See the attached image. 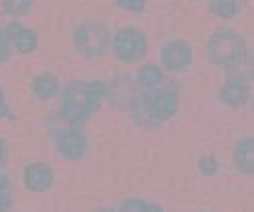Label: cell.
<instances>
[{
  "label": "cell",
  "mask_w": 254,
  "mask_h": 212,
  "mask_svg": "<svg viewBox=\"0 0 254 212\" xmlns=\"http://www.w3.org/2000/svg\"><path fill=\"white\" fill-rule=\"evenodd\" d=\"M106 94V86L102 82L90 80V82H70L62 94V106L58 110V116L62 122L70 126H82L102 104Z\"/></svg>",
  "instance_id": "cell-1"
},
{
  "label": "cell",
  "mask_w": 254,
  "mask_h": 212,
  "mask_svg": "<svg viewBox=\"0 0 254 212\" xmlns=\"http://www.w3.org/2000/svg\"><path fill=\"white\" fill-rule=\"evenodd\" d=\"M206 56L212 64L232 72L246 58V44L242 36L232 30H216L208 36Z\"/></svg>",
  "instance_id": "cell-2"
},
{
  "label": "cell",
  "mask_w": 254,
  "mask_h": 212,
  "mask_svg": "<svg viewBox=\"0 0 254 212\" xmlns=\"http://www.w3.org/2000/svg\"><path fill=\"white\" fill-rule=\"evenodd\" d=\"M144 96V112L146 120L164 122L172 118L178 110V94L174 88H160V90H146Z\"/></svg>",
  "instance_id": "cell-3"
},
{
  "label": "cell",
  "mask_w": 254,
  "mask_h": 212,
  "mask_svg": "<svg viewBox=\"0 0 254 212\" xmlns=\"http://www.w3.org/2000/svg\"><path fill=\"white\" fill-rule=\"evenodd\" d=\"M148 50V38L138 28H122L114 36V54L120 62H136Z\"/></svg>",
  "instance_id": "cell-4"
},
{
  "label": "cell",
  "mask_w": 254,
  "mask_h": 212,
  "mask_svg": "<svg viewBox=\"0 0 254 212\" xmlns=\"http://www.w3.org/2000/svg\"><path fill=\"white\" fill-rule=\"evenodd\" d=\"M106 40H108V34L100 22H84L74 32V46L78 54L88 60L98 58L104 52Z\"/></svg>",
  "instance_id": "cell-5"
},
{
  "label": "cell",
  "mask_w": 254,
  "mask_h": 212,
  "mask_svg": "<svg viewBox=\"0 0 254 212\" xmlns=\"http://www.w3.org/2000/svg\"><path fill=\"white\" fill-rule=\"evenodd\" d=\"M54 144H56L58 154L66 160H80L88 148L86 136L76 128H66V130L56 132Z\"/></svg>",
  "instance_id": "cell-6"
},
{
  "label": "cell",
  "mask_w": 254,
  "mask_h": 212,
  "mask_svg": "<svg viewBox=\"0 0 254 212\" xmlns=\"http://www.w3.org/2000/svg\"><path fill=\"white\" fill-rule=\"evenodd\" d=\"M160 60L166 70H184L192 62V48L184 40H172L164 44L160 52Z\"/></svg>",
  "instance_id": "cell-7"
},
{
  "label": "cell",
  "mask_w": 254,
  "mask_h": 212,
  "mask_svg": "<svg viewBox=\"0 0 254 212\" xmlns=\"http://www.w3.org/2000/svg\"><path fill=\"white\" fill-rule=\"evenodd\" d=\"M4 36H6V40H8L10 50L14 48V50L20 52V54H30V52H34L36 46H38V36H36V32L30 30V28H26V26L20 24V22H10V24L4 28Z\"/></svg>",
  "instance_id": "cell-8"
},
{
  "label": "cell",
  "mask_w": 254,
  "mask_h": 212,
  "mask_svg": "<svg viewBox=\"0 0 254 212\" xmlns=\"http://www.w3.org/2000/svg\"><path fill=\"white\" fill-rule=\"evenodd\" d=\"M54 172L44 162H32L24 168V186L32 192H44L52 186Z\"/></svg>",
  "instance_id": "cell-9"
},
{
  "label": "cell",
  "mask_w": 254,
  "mask_h": 212,
  "mask_svg": "<svg viewBox=\"0 0 254 212\" xmlns=\"http://www.w3.org/2000/svg\"><path fill=\"white\" fill-rule=\"evenodd\" d=\"M220 98L232 108H242L250 98V86L244 78H230L222 84Z\"/></svg>",
  "instance_id": "cell-10"
},
{
  "label": "cell",
  "mask_w": 254,
  "mask_h": 212,
  "mask_svg": "<svg viewBox=\"0 0 254 212\" xmlns=\"http://www.w3.org/2000/svg\"><path fill=\"white\" fill-rule=\"evenodd\" d=\"M234 164L242 174H252L254 170V142L252 136L242 138L234 148Z\"/></svg>",
  "instance_id": "cell-11"
},
{
  "label": "cell",
  "mask_w": 254,
  "mask_h": 212,
  "mask_svg": "<svg viewBox=\"0 0 254 212\" xmlns=\"http://www.w3.org/2000/svg\"><path fill=\"white\" fill-rule=\"evenodd\" d=\"M32 92L40 100L54 98L58 94V80H56V76L50 74V72H42V74L34 76V80H32Z\"/></svg>",
  "instance_id": "cell-12"
},
{
  "label": "cell",
  "mask_w": 254,
  "mask_h": 212,
  "mask_svg": "<svg viewBox=\"0 0 254 212\" xmlns=\"http://www.w3.org/2000/svg\"><path fill=\"white\" fill-rule=\"evenodd\" d=\"M160 82H164V74L162 70L154 64H146L138 70V84L144 88V90H154Z\"/></svg>",
  "instance_id": "cell-13"
},
{
  "label": "cell",
  "mask_w": 254,
  "mask_h": 212,
  "mask_svg": "<svg viewBox=\"0 0 254 212\" xmlns=\"http://www.w3.org/2000/svg\"><path fill=\"white\" fill-rule=\"evenodd\" d=\"M240 8H242V2H238V0H214V2H208V10L222 18L234 16Z\"/></svg>",
  "instance_id": "cell-14"
},
{
  "label": "cell",
  "mask_w": 254,
  "mask_h": 212,
  "mask_svg": "<svg viewBox=\"0 0 254 212\" xmlns=\"http://www.w3.org/2000/svg\"><path fill=\"white\" fill-rule=\"evenodd\" d=\"M32 6L34 4L30 2V0H4L2 2V8L12 16H22V14L30 12Z\"/></svg>",
  "instance_id": "cell-15"
},
{
  "label": "cell",
  "mask_w": 254,
  "mask_h": 212,
  "mask_svg": "<svg viewBox=\"0 0 254 212\" xmlns=\"http://www.w3.org/2000/svg\"><path fill=\"white\" fill-rule=\"evenodd\" d=\"M146 206H148V202L142 200V198H128V200H124L120 204L118 212H144Z\"/></svg>",
  "instance_id": "cell-16"
},
{
  "label": "cell",
  "mask_w": 254,
  "mask_h": 212,
  "mask_svg": "<svg viewBox=\"0 0 254 212\" xmlns=\"http://www.w3.org/2000/svg\"><path fill=\"white\" fill-rule=\"evenodd\" d=\"M198 170H200L202 174H206V176L216 174V170H218V162H216V158H212V156H204V158H200V162H198Z\"/></svg>",
  "instance_id": "cell-17"
},
{
  "label": "cell",
  "mask_w": 254,
  "mask_h": 212,
  "mask_svg": "<svg viewBox=\"0 0 254 212\" xmlns=\"http://www.w3.org/2000/svg\"><path fill=\"white\" fill-rule=\"evenodd\" d=\"M8 58H10V46H8V40L4 36V30H0V66H2Z\"/></svg>",
  "instance_id": "cell-18"
},
{
  "label": "cell",
  "mask_w": 254,
  "mask_h": 212,
  "mask_svg": "<svg viewBox=\"0 0 254 212\" xmlns=\"http://www.w3.org/2000/svg\"><path fill=\"white\" fill-rule=\"evenodd\" d=\"M116 6H120L124 10H142L146 6V2H144V0H132V2H130V0H118Z\"/></svg>",
  "instance_id": "cell-19"
},
{
  "label": "cell",
  "mask_w": 254,
  "mask_h": 212,
  "mask_svg": "<svg viewBox=\"0 0 254 212\" xmlns=\"http://www.w3.org/2000/svg\"><path fill=\"white\" fill-rule=\"evenodd\" d=\"M0 196H10V182L4 174H0Z\"/></svg>",
  "instance_id": "cell-20"
},
{
  "label": "cell",
  "mask_w": 254,
  "mask_h": 212,
  "mask_svg": "<svg viewBox=\"0 0 254 212\" xmlns=\"http://www.w3.org/2000/svg\"><path fill=\"white\" fill-rule=\"evenodd\" d=\"M8 114V108H6V102H4V92L0 90V118H4Z\"/></svg>",
  "instance_id": "cell-21"
},
{
  "label": "cell",
  "mask_w": 254,
  "mask_h": 212,
  "mask_svg": "<svg viewBox=\"0 0 254 212\" xmlns=\"http://www.w3.org/2000/svg\"><path fill=\"white\" fill-rule=\"evenodd\" d=\"M4 158H6V142H4L2 138H0V166H2Z\"/></svg>",
  "instance_id": "cell-22"
},
{
  "label": "cell",
  "mask_w": 254,
  "mask_h": 212,
  "mask_svg": "<svg viewBox=\"0 0 254 212\" xmlns=\"http://www.w3.org/2000/svg\"><path fill=\"white\" fill-rule=\"evenodd\" d=\"M144 212H164V208H160L158 204H150V202H148V206H146Z\"/></svg>",
  "instance_id": "cell-23"
},
{
  "label": "cell",
  "mask_w": 254,
  "mask_h": 212,
  "mask_svg": "<svg viewBox=\"0 0 254 212\" xmlns=\"http://www.w3.org/2000/svg\"><path fill=\"white\" fill-rule=\"evenodd\" d=\"M96 212H116V210H112V208H102V210H96Z\"/></svg>",
  "instance_id": "cell-24"
},
{
  "label": "cell",
  "mask_w": 254,
  "mask_h": 212,
  "mask_svg": "<svg viewBox=\"0 0 254 212\" xmlns=\"http://www.w3.org/2000/svg\"><path fill=\"white\" fill-rule=\"evenodd\" d=\"M0 212H6V208H4V206H0Z\"/></svg>",
  "instance_id": "cell-25"
}]
</instances>
